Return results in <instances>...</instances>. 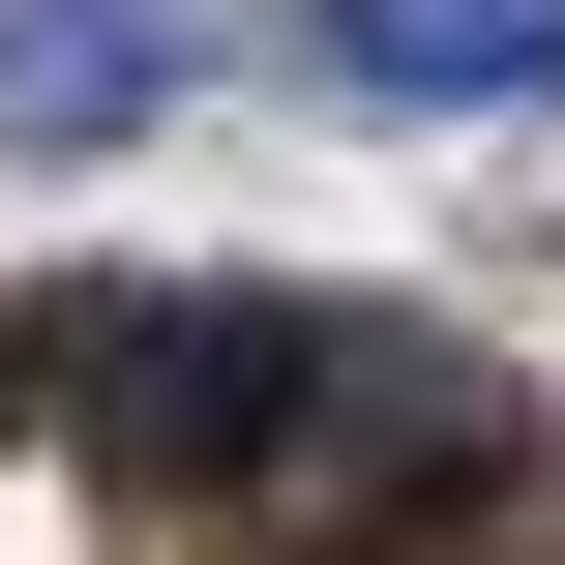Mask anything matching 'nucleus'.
I'll return each mask as SVG.
<instances>
[{"mask_svg":"<svg viewBox=\"0 0 565 565\" xmlns=\"http://www.w3.org/2000/svg\"><path fill=\"white\" fill-rule=\"evenodd\" d=\"M298 387H328V298H298V268H179V298H89V328H60L89 477H119V507H209V536L268 507Z\"/></svg>","mask_w":565,"mask_h":565,"instance_id":"1","label":"nucleus"},{"mask_svg":"<svg viewBox=\"0 0 565 565\" xmlns=\"http://www.w3.org/2000/svg\"><path fill=\"white\" fill-rule=\"evenodd\" d=\"M477 477H507V387H477L447 328L328 298V387H298V447H268V507H238V536H268V565H387V536H447Z\"/></svg>","mask_w":565,"mask_h":565,"instance_id":"2","label":"nucleus"},{"mask_svg":"<svg viewBox=\"0 0 565 565\" xmlns=\"http://www.w3.org/2000/svg\"><path fill=\"white\" fill-rule=\"evenodd\" d=\"M298 89H358V119H477V89H565V0H298Z\"/></svg>","mask_w":565,"mask_h":565,"instance_id":"3","label":"nucleus"},{"mask_svg":"<svg viewBox=\"0 0 565 565\" xmlns=\"http://www.w3.org/2000/svg\"><path fill=\"white\" fill-rule=\"evenodd\" d=\"M179 89V0H0V149H119Z\"/></svg>","mask_w":565,"mask_h":565,"instance_id":"4","label":"nucleus"}]
</instances>
